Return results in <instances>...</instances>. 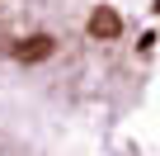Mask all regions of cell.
I'll return each instance as SVG.
<instances>
[{
  "mask_svg": "<svg viewBox=\"0 0 160 156\" xmlns=\"http://www.w3.org/2000/svg\"><path fill=\"white\" fill-rule=\"evenodd\" d=\"M90 38H99V43H113L118 33H122V19H118V10H108V5H99L94 14H90Z\"/></svg>",
  "mask_w": 160,
  "mask_h": 156,
  "instance_id": "obj_1",
  "label": "cell"
},
{
  "mask_svg": "<svg viewBox=\"0 0 160 156\" xmlns=\"http://www.w3.org/2000/svg\"><path fill=\"white\" fill-rule=\"evenodd\" d=\"M52 52H57V38H47V33H33V38H24V43L14 47L19 62H47Z\"/></svg>",
  "mask_w": 160,
  "mask_h": 156,
  "instance_id": "obj_2",
  "label": "cell"
},
{
  "mask_svg": "<svg viewBox=\"0 0 160 156\" xmlns=\"http://www.w3.org/2000/svg\"><path fill=\"white\" fill-rule=\"evenodd\" d=\"M155 10H160V0H155Z\"/></svg>",
  "mask_w": 160,
  "mask_h": 156,
  "instance_id": "obj_3",
  "label": "cell"
}]
</instances>
